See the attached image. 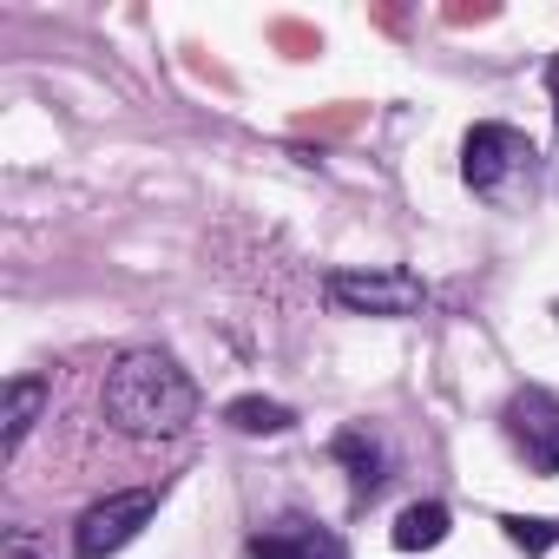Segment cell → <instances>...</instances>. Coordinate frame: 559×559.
<instances>
[{"mask_svg": "<svg viewBox=\"0 0 559 559\" xmlns=\"http://www.w3.org/2000/svg\"><path fill=\"white\" fill-rule=\"evenodd\" d=\"M158 500H165V487H119V493L93 500L73 526V559H112L119 546H132L152 526Z\"/></svg>", "mask_w": 559, "mask_h": 559, "instance_id": "cell-3", "label": "cell"}, {"mask_svg": "<svg viewBox=\"0 0 559 559\" xmlns=\"http://www.w3.org/2000/svg\"><path fill=\"white\" fill-rule=\"evenodd\" d=\"M224 421H230L237 435H290V428H297V408L270 402V395H237V402L224 408Z\"/></svg>", "mask_w": 559, "mask_h": 559, "instance_id": "cell-10", "label": "cell"}, {"mask_svg": "<svg viewBox=\"0 0 559 559\" xmlns=\"http://www.w3.org/2000/svg\"><path fill=\"white\" fill-rule=\"evenodd\" d=\"M500 428L533 474H559V395L552 389H513Z\"/></svg>", "mask_w": 559, "mask_h": 559, "instance_id": "cell-4", "label": "cell"}, {"mask_svg": "<svg viewBox=\"0 0 559 559\" xmlns=\"http://www.w3.org/2000/svg\"><path fill=\"white\" fill-rule=\"evenodd\" d=\"M448 507L441 500H415V507H402V520L389 526V539H395V552H428V546H441L448 539Z\"/></svg>", "mask_w": 559, "mask_h": 559, "instance_id": "cell-9", "label": "cell"}, {"mask_svg": "<svg viewBox=\"0 0 559 559\" xmlns=\"http://www.w3.org/2000/svg\"><path fill=\"white\" fill-rule=\"evenodd\" d=\"M250 559H349V546H343L330 526L290 513V520H276V526L250 533Z\"/></svg>", "mask_w": 559, "mask_h": 559, "instance_id": "cell-6", "label": "cell"}, {"mask_svg": "<svg viewBox=\"0 0 559 559\" xmlns=\"http://www.w3.org/2000/svg\"><path fill=\"white\" fill-rule=\"evenodd\" d=\"M323 290L349 317H415V310H428V284H421L415 270H402V263H382V270H330Z\"/></svg>", "mask_w": 559, "mask_h": 559, "instance_id": "cell-2", "label": "cell"}, {"mask_svg": "<svg viewBox=\"0 0 559 559\" xmlns=\"http://www.w3.org/2000/svg\"><path fill=\"white\" fill-rule=\"evenodd\" d=\"M500 526H507V539H513L526 559H539V552H552V546H559V520H526V513H507Z\"/></svg>", "mask_w": 559, "mask_h": 559, "instance_id": "cell-11", "label": "cell"}, {"mask_svg": "<svg viewBox=\"0 0 559 559\" xmlns=\"http://www.w3.org/2000/svg\"><path fill=\"white\" fill-rule=\"evenodd\" d=\"M8 559H40V552H34V546H27L21 533H14V539H8Z\"/></svg>", "mask_w": 559, "mask_h": 559, "instance_id": "cell-12", "label": "cell"}, {"mask_svg": "<svg viewBox=\"0 0 559 559\" xmlns=\"http://www.w3.org/2000/svg\"><path fill=\"white\" fill-rule=\"evenodd\" d=\"M526 158H533V145H526L513 126L487 119V126H474V132H467V145H461V178H467L474 191H500Z\"/></svg>", "mask_w": 559, "mask_h": 559, "instance_id": "cell-5", "label": "cell"}, {"mask_svg": "<svg viewBox=\"0 0 559 559\" xmlns=\"http://www.w3.org/2000/svg\"><path fill=\"white\" fill-rule=\"evenodd\" d=\"M47 402H53V382L47 376H14L8 382V408H0V421H8V461L27 448V435H34V421H40Z\"/></svg>", "mask_w": 559, "mask_h": 559, "instance_id": "cell-8", "label": "cell"}, {"mask_svg": "<svg viewBox=\"0 0 559 559\" xmlns=\"http://www.w3.org/2000/svg\"><path fill=\"white\" fill-rule=\"evenodd\" d=\"M546 86H552V119H559V60L546 67Z\"/></svg>", "mask_w": 559, "mask_h": 559, "instance_id": "cell-13", "label": "cell"}, {"mask_svg": "<svg viewBox=\"0 0 559 559\" xmlns=\"http://www.w3.org/2000/svg\"><path fill=\"white\" fill-rule=\"evenodd\" d=\"M330 454L349 467V493H356V500H376V493H382V480H389V454H382V441H376L369 428H343V435L330 441Z\"/></svg>", "mask_w": 559, "mask_h": 559, "instance_id": "cell-7", "label": "cell"}, {"mask_svg": "<svg viewBox=\"0 0 559 559\" xmlns=\"http://www.w3.org/2000/svg\"><path fill=\"white\" fill-rule=\"evenodd\" d=\"M198 415V382L165 349H126L106 376V421L126 435H185Z\"/></svg>", "mask_w": 559, "mask_h": 559, "instance_id": "cell-1", "label": "cell"}]
</instances>
